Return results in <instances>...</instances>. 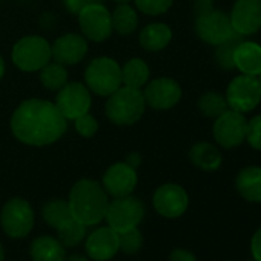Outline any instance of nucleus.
<instances>
[{
  "instance_id": "obj_19",
  "label": "nucleus",
  "mask_w": 261,
  "mask_h": 261,
  "mask_svg": "<svg viewBox=\"0 0 261 261\" xmlns=\"http://www.w3.org/2000/svg\"><path fill=\"white\" fill-rule=\"evenodd\" d=\"M233 63L241 74L258 77L261 74V46L255 42H240L233 54Z\"/></svg>"
},
{
  "instance_id": "obj_15",
  "label": "nucleus",
  "mask_w": 261,
  "mask_h": 261,
  "mask_svg": "<svg viewBox=\"0 0 261 261\" xmlns=\"http://www.w3.org/2000/svg\"><path fill=\"white\" fill-rule=\"evenodd\" d=\"M152 204L162 217L178 218L186 212L189 206V197L180 185L166 183L154 192Z\"/></svg>"
},
{
  "instance_id": "obj_26",
  "label": "nucleus",
  "mask_w": 261,
  "mask_h": 261,
  "mask_svg": "<svg viewBox=\"0 0 261 261\" xmlns=\"http://www.w3.org/2000/svg\"><path fill=\"white\" fill-rule=\"evenodd\" d=\"M39 72L40 83L49 91H60L68 83L66 66L57 62H48Z\"/></svg>"
},
{
  "instance_id": "obj_35",
  "label": "nucleus",
  "mask_w": 261,
  "mask_h": 261,
  "mask_svg": "<svg viewBox=\"0 0 261 261\" xmlns=\"http://www.w3.org/2000/svg\"><path fill=\"white\" fill-rule=\"evenodd\" d=\"M62 2H63V5H65V8H66L68 13L77 16L88 5L95 4V2H101V0H62Z\"/></svg>"
},
{
  "instance_id": "obj_1",
  "label": "nucleus",
  "mask_w": 261,
  "mask_h": 261,
  "mask_svg": "<svg viewBox=\"0 0 261 261\" xmlns=\"http://www.w3.org/2000/svg\"><path fill=\"white\" fill-rule=\"evenodd\" d=\"M13 136L28 146H48L60 140L68 120L57 109L56 103L43 98H28L22 101L11 117Z\"/></svg>"
},
{
  "instance_id": "obj_20",
  "label": "nucleus",
  "mask_w": 261,
  "mask_h": 261,
  "mask_svg": "<svg viewBox=\"0 0 261 261\" xmlns=\"http://www.w3.org/2000/svg\"><path fill=\"white\" fill-rule=\"evenodd\" d=\"M235 188L244 200L261 203V168L247 166L241 169L235 178Z\"/></svg>"
},
{
  "instance_id": "obj_23",
  "label": "nucleus",
  "mask_w": 261,
  "mask_h": 261,
  "mask_svg": "<svg viewBox=\"0 0 261 261\" xmlns=\"http://www.w3.org/2000/svg\"><path fill=\"white\" fill-rule=\"evenodd\" d=\"M189 159L194 166H197L201 171H207V172L217 171L223 162L221 152L217 149V146H214L207 142L195 143L189 151Z\"/></svg>"
},
{
  "instance_id": "obj_17",
  "label": "nucleus",
  "mask_w": 261,
  "mask_h": 261,
  "mask_svg": "<svg viewBox=\"0 0 261 261\" xmlns=\"http://www.w3.org/2000/svg\"><path fill=\"white\" fill-rule=\"evenodd\" d=\"M88 54V40L75 33H68L56 39L51 45V59L63 66L80 63Z\"/></svg>"
},
{
  "instance_id": "obj_24",
  "label": "nucleus",
  "mask_w": 261,
  "mask_h": 261,
  "mask_svg": "<svg viewBox=\"0 0 261 261\" xmlns=\"http://www.w3.org/2000/svg\"><path fill=\"white\" fill-rule=\"evenodd\" d=\"M112 31L120 36H130L139 27V14L134 7L129 4H117L115 10L111 13Z\"/></svg>"
},
{
  "instance_id": "obj_37",
  "label": "nucleus",
  "mask_w": 261,
  "mask_h": 261,
  "mask_svg": "<svg viewBox=\"0 0 261 261\" xmlns=\"http://www.w3.org/2000/svg\"><path fill=\"white\" fill-rule=\"evenodd\" d=\"M250 252L255 261H261V227L253 233L250 241Z\"/></svg>"
},
{
  "instance_id": "obj_31",
  "label": "nucleus",
  "mask_w": 261,
  "mask_h": 261,
  "mask_svg": "<svg viewBox=\"0 0 261 261\" xmlns=\"http://www.w3.org/2000/svg\"><path fill=\"white\" fill-rule=\"evenodd\" d=\"M118 247L127 255H134L143 247V235L139 227L129 229L118 233Z\"/></svg>"
},
{
  "instance_id": "obj_38",
  "label": "nucleus",
  "mask_w": 261,
  "mask_h": 261,
  "mask_svg": "<svg viewBox=\"0 0 261 261\" xmlns=\"http://www.w3.org/2000/svg\"><path fill=\"white\" fill-rule=\"evenodd\" d=\"M214 10V5H212V0H197L195 5H194V13L195 16H200L203 13H207Z\"/></svg>"
},
{
  "instance_id": "obj_45",
  "label": "nucleus",
  "mask_w": 261,
  "mask_h": 261,
  "mask_svg": "<svg viewBox=\"0 0 261 261\" xmlns=\"http://www.w3.org/2000/svg\"><path fill=\"white\" fill-rule=\"evenodd\" d=\"M212 2H214V0H212Z\"/></svg>"
},
{
  "instance_id": "obj_43",
  "label": "nucleus",
  "mask_w": 261,
  "mask_h": 261,
  "mask_svg": "<svg viewBox=\"0 0 261 261\" xmlns=\"http://www.w3.org/2000/svg\"><path fill=\"white\" fill-rule=\"evenodd\" d=\"M115 4H129V2H133V0H114Z\"/></svg>"
},
{
  "instance_id": "obj_3",
  "label": "nucleus",
  "mask_w": 261,
  "mask_h": 261,
  "mask_svg": "<svg viewBox=\"0 0 261 261\" xmlns=\"http://www.w3.org/2000/svg\"><path fill=\"white\" fill-rule=\"evenodd\" d=\"M146 111L143 91L121 85L112 92L105 105L106 117L117 126H130L137 123Z\"/></svg>"
},
{
  "instance_id": "obj_11",
  "label": "nucleus",
  "mask_w": 261,
  "mask_h": 261,
  "mask_svg": "<svg viewBox=\"0 0 261 261\" xmlns=\"http://www.w3.org/2000/svg\"><path fill=\"white\" fill-rule=\"evenodd\" d=\"M195 33L198 39L207 45L218 46L226 42L235 31L230 25L229 16L220 10H211L195 16Z\"/></svg>"
},
{
  "instance_id": "obj_39",
  "label": "nucleus",
  "mask_w": 261,
  "mask_h": 261,
  "mask_svg": "<svg viewBox=\"0 0 261 261\" xmlns=\"http://www.w3.org/2000/svg\"><path fill=\"white\" fill-rule=\"evenodd\" d=\"M126 163H127L129 166H133V168L137 169V166H140V163H142V159H140L139 154H130V155L127 157Z\"/></svg>"
},
{
  "instance_id": "obj_44",
  "label": "nucleus",
  "mask_w": 261,
  "mask_h": 261,
  "mask_svg": "<svg viewBox=\"0 0 261 261\" xmlns=\"http://www.w3.org/2000/svg\"><path fill=\"white\" fill-rule=\"evenodd\" d=\"M259 82H261V74H259Z\"/></svg>"
},
{
  "instance_id": "obj_16",
  "label": "nucleus",
  "mask_w": 261,
  "mask_h": 261,
  "mask_svg": "<svg viewBox=\"0 0 261 261\" xmlns=\"http://www.w3.org/2000/svg\"><path fill=\"white\" fill-rule=\"evenodd\" d=\"M229 20L233 31L243 37L256 34L261 30V0H237Z\"/></svg>"
},
{
  "instance_id": "obj_21",
  "label": "nucleus",
  "mask_w": 261,
  "mask_h": 261,
  "mask_svg": "<svg viewBox=\"0 0 261 261\" xmlns=\"http://www.w3.org/2000/svg\"><path fill=\"white\" fill-rule=\"evenodd\" d=\"M171 40L172 30L166 23H149L139 34L140 46L149 53H159L165 49L171 43Z\"/></svg>"
},
{
  "instance_id": "obj_36",
  "label": "nucleus",
  "mask_w": 261,
  "mask_h": 261,
  "mask_svg": "<svg viewBox=\"0 0 261 261\" xmlns=\"http://www.w3.org/2000/svg\"><path fill=\"white\" fill-rule=\"evenodd\" d=\"M171 261H197V256L188 249H174L169 255Z\"/></svg>"
},
{
  "instance_id": "obj_12",
  "label": "nucleus",
  "mask_w": 261,
  "mask_h": 261,
  "mask_svg": "<svg viewBox=\"0 0 261 261\" xmlns=\"http://www.w3.org/2000/svg\"><path fill=\"white\" fill-rule=\"evenodd\" d=\"M92 105L91 91L86 85L72 82L66 83L60 91H57L56 106L66 120H75L77 117L89 112Z\"/></svg>"
},
{
  "instance_id": "obj_27",
  "label": "nucleus",
  "mask_w": 261,
  "mask_h": 261,
  "mask_svg": "<svg viewBox=\"0 0 261 261\" xmlns=\"http://www.w3.org/2000/svg\"><path fill=\"white\" fill-rule=\"evenodd\" d=\"M56 230H57L60 243L65 247H75L86 238V226L80 223L79 220H75L74 217L66 220Z\"/></svg>"
},
{
  "instance_id": "obj_28",
  "label": "nucleus",
  "mask_w": 261,
  "mask_h": 261,
  "mask_svg": "<svg viewBox=\"0 0 261 261\" xmlns=\"http://www.w3.org/2000/svg\"><path fill=\"white\" fill-rule=\"evenodd\" d=\"M243 36L238 33H233L226 42L220 43L215 49V62L217 65L224 69V71H232L235 69V63H233V54L237 46L240 45V42H243Z\"/></svg>"
},
{
  "instance_id": "obj_13",
  "label": "nucleus",
  "mask_w": 261,
  "mask_h": 261,
  "mask_svg": "<svg viewBox=\"0 0 261 261\" xmlns=\"http://www.w3.org/2000/svg\"><path fill=\"white\" fill-rule=\"evenodd\" d=\"M143 88L146 106L157 111H168L174 108L181 98V88L178 82L169 77L154 79L148 82Z\"/></svg>"
},
{
  "instance_id": "obj_7",
  "label": "nucleus",
  "mask_w": 261,
  "mask_h": 261,
  "mask_svg": "<svg viewBox=\"0 0 261 261\" xmlns=\"http://www.w3.org/2000/svg\"><path fill=\"white\" fill-rule=\"evenodd\" d=\"M0 224L11 238H25L34 227V211L23 198H11L0 212Z\"/></svg>"
},
{
  "instance_id": "obj_14",
  "label": "nucleus",
  "mask_w": 261,
  "mask_h": 261,
  "mask_svg": "<svg viewBox=\"0 0 261 261\" xmlns=\"http://www.w3.org/2000/svg\"><path fill=\"white\" fill-rule=\"evenodd\" d=\"M137 181L139 177L136 168L129 166L126 162H118L106 169V172L103 174L101 186L108 195L117 198L133 194L137 186Z\"/></svg>"
},
{
  "instance_id": "obj_25",
  "label": "nucleus",
  "mask_w": 261,
  "mask_h": 261,
  "mask_svg": "<svg viewBox=\"0 0 261 261\" xmlns=\"http://www.w3.org/2000/svg\"><path fill=\"white\" fill-rule=\"evenodd\" d=\"M151 69L143 59L134 57L121 66V83L129 88L142 89L149 82Z\"/></svg>"
},
{
  "instance_id": "obj_6",
  "label": "nucleus",
  "mask_w": 261,
  "mask_h": 261,
  "mask_svg": "<svg viewBox=\"0 0 261 261\" xmlns=\"http://www.w3.org/2000/svg\"><path fill=\"white\" fill-rule=\"evenodd\" d=\"M143 217H145V206L139 198L133 195L117 197L112 201H109L105 215L108 226L118 233L139 227Z\"/></svg>"
},
{
  "instance_id": "obj_9",
  "label": "nucleus",
  "mask_w": 261,
  "mask_h": 261,
  "mask_svg": "<svg viewBox=\"0 0 261 261\" xmlns=\"http://www.w3.org/2000/svg\"><path fill=\"white\" fill-rule=\"evenodd\" d=\"M77 17L85 39L101 43L111 37L112 34L111 13L101 2L88 5L77 14Z\"/></svg>"
},
{
  "instance_id": "obj_10",
  "label": "nucleus",
  "mask_w": 261,
  "mask_h": 261,
  "mask_svg": "<svg viewBox=\"0 0 261 261\" xmlns=\"http://www.w3.org/2000/svg\"><path fill=\"white\" fill-rule=\"evenodd\" d=\"M246 126L247 120L241 112L227 109L215 118L212 134L221 148L233 149L246 140Z\"/></svg>"
},
{
  "instance_id": "obj_18",
  "label": "nucleus",
  "mask_w": 261,
  "mask_h": 261,
  "mask_svg": "<svg viewBox=\"0 0 261 261\" xmlns=\"http://www.w3.org/2000/svg\"><path fill=\"white\" fill-rule=\"evenodd\" d=\"M85 249L91 259L108 261L120 250L118 232H115L109 226L98 227L85 238Z\"/></svg>"
},
{
  "instance_id": "obj_42",
  "label": "nucleus",
  "mask_w": 261,
  "mask_h": 261,
  "mask_svg": "<svg viewBox=\"0 0 261 261\" xmlns=\"http://www.w3.org/2000/svg\"><path fill=\"white\" fill-rule=\"evenodd\" d=\"M5 259V253H4V247H2V243H0V261Z\"/></svg>"
},
{
  "instance_id": "obj_34",
  "label": "nucleus",
  "mask_w": 261,
  "mask_h": 261,
  "mask_svg": "<svg viewBox=\"0 0 261 261\" xmlns=\"http://www.w3.org/2000/svg\"><path fill=\"white\" fill-rule=\"evenodd\" d=\"M246 140L253 149L261 151V115H255L247 121Z\"/></svg>"
},
{
  "instance_id": "obj_41",
  "label": "nucleus",
  "mask_w": 261,
  "mask_h": 261,
  "mask_svg": "<svg viewBox=\"0 0 261 261\" xmlns=\"http://www.w3.org/2000/svg\"><path fill=\"white\" fill-rule=\"evenodd\" d=\"M5 69H7V66H5V60H4L2 54H0V80H2V79H4V75H5Z\"/></svg>"
},
{
  "instance_id": "obj_29",
  "label": "nucleus",
  "mask_w": 261,
  "mask_h": 261,
  "mask_svg": "<svg viewBox=\"0 0 261 261\" xmlns=\"http://www.w3.org/2000/svg\"><path fill=\"white\" fill-rule=\"evenodd\" d=\"M42 215H43V220L54 229H57L60 224H63L66 220H69L72 217L69 204L65 200L48 201L42 209Z\"/></svg>"
},
{
  "instance_id": "obj_30",
  "label": "nucleus",
  "mask_w": 261,
  "mask_h": 261,
  "mask_svg": "<svg viewBox=\"0 0 261 261\" xmlns=\"http://www.w3.org/2000/svg\"><path fill=\"white\" fill-rule=\"evenodd\" d=\"M198 109L204 117L217 118L224 111L229 109L226 97H223L218 92H206L198 98Z\"/></svg>"
},
{
  "instance_id": "obj_33",
  "label": "nucleus",
  "mask_w": 261,
  "mask_h": 261,
  "mask_svg": "<svg viewBox=\"0 0 261 261\" xmlns=\"http://www.w3.org/2000/svg\"><path fill=\"white\" fill-rule=\"evenodd\" d=\"M74 126H75V130L83 137V139H91L97 134L98 130V121L95 120L94 115H91L89 112L77 117L74 120Z\"/></svg>"
},
{
  "instance_id": "obj_22",
  "label": "nucleus",
  "mask_w": 261,
  "mask_h": 261,
  "mask_svg": "<svg viewBox=\"0 0 261 261\" xmlns=\"http://www.w3.org/2000/svg\"><path fill=\"white\" fill-rule=\"evenodd\" d=\"M33 261H63L66 256L65 246L59 238L51 235L37 237L30 247Z\"/></svg>"
},
{
  "instance_id": "obj_32",
  "label": "nucleus",
  "mask_w": 261,
  "mask_h": 261,
  "mask_svg": "<svg viewBox=\"0 0 261 261\" xmlns=\"http://www.w3.org/2000/svg\"><path fill=\"white\" fill-rule=\"evenodd\" d=\"M137 11L146 16H162L168 13L174 4V0H134Z\"/></svg>"
},
{
  "instance_id": "obj_2",
  "label": "nucleus",
  "mask_w": 261,
  "mask_h": 261,
  "mask_svg": "<svg viewBox=\"0 0 261 261\" xmlns=\"http://www.w3.org/2000/svg\"><path fill=\"white\" fill-rule=\"evenodd\" d=\"M68 204L75 220L83 223L86 227L95 226L106 215L109 195L98 181L82 178L71 188Z\"/></svg>"
},
{
  "instance_id": "obj_4",
  "label": "nucleus",
  "mask_w": 261,
  "mask_h": 261,
  "mask_svg": "<svg viewBox=\"0 0 261 261\" xmlns=\"http://www.w3.org/2000/svg\"><path fill=\"white\" fill-rule=\"evenodd\" d=\"M85 85L100 97H109L121 83V66L111 57H97L91 60L85 71Z\"/></svg>"
},
{
  "instance_id": "obj_8",
  "label": "nucleus",
  "mask_w": 261,
  "mask_h": 261,
  "mask_svg": "<svg viewBox=\"0 0 261 261\" xmlns=\"http://www.w3.org/2000/svg\"><path fill=\"white\" fill-rule=\"evenodd\" d=\"M226 101L229 109L237 112H249L261 101V82L258 77L241 74L235 77L226 91Z\"/></svg>"
},
{
  "instance_id": "obj_5",
  "label": "nucleus",
  "mask_w": 261,
  "mask_h": 261,
  "mask_svg": "<svg viewBox=\"0 0 261 261\" xmlns=\"http://www.w3.org/2000/svg\"><path fill=\"white\" fill-rule=\"evenodd\" d=\"M11 59L20 71L39 72L51 62V45L42 36H25L13 46Z\"/></svg>"
},
{
  "instance_id": "obj_40",
  "label": "nucleus",
  "mask_w": 261,
  "mask_h": 261,
  "mask_svg": "<svg viewBox=\"0 0 261 261\" xmlns=\"http://www.w3.org/2000/svg\"><path fill=\"white\" fill-rule=\"evenodd\" d=\"M63 261H89V259H88V256H85V255L72 253V255H69V256H65Z\"/></svg>"
}]
</instances>
